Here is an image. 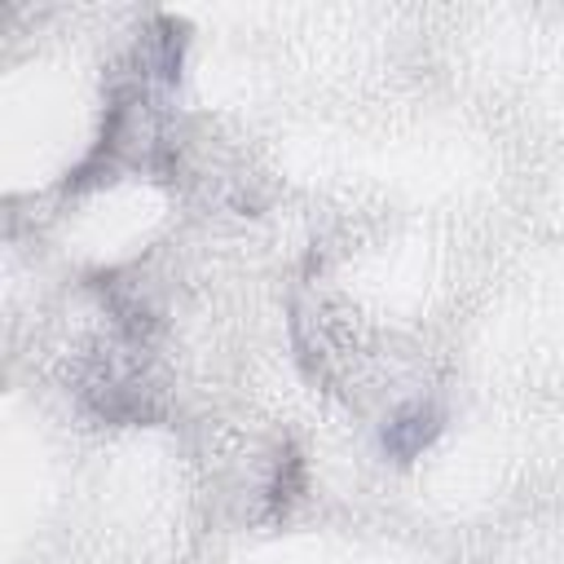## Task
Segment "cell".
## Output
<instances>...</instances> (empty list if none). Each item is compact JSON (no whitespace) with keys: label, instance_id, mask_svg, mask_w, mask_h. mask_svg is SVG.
I'll return each mask as SVG.
<instances>
[{"label":"cell","instance_id":"obj_1","mask_svg":"<svg viewBox=\"0 0 564 564\" xmlns=\"http://www.w3.org/2000/svg\"><path fill=\"white\" fill-rule=\"evenodd\" d=\"M432 432H436V423H432V414L427 410H401L392 423H388V432H383V441H388V449L397 454V458H410V454H419L427 441H432Z\"/></svg>","mask_w":564,"mask_h":564}]
</instances>
